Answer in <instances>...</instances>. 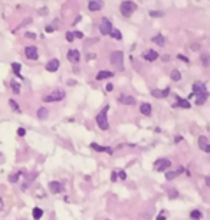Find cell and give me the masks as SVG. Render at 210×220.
Masks as SVG:
<instances>
[{"label": "cell", "mask_w": 210, "mask_h": 220, "mask_svg": "<svg viewBox=\"0 0 210 220\" xmlns=\"http://www.w3.org/2000/svg\"><path fill=\"white\" fill-rule=\"evenodd\" d=\"M39 13L40 15H45L46 13V7H42V10H39Z\"/></svg>", "instance_id": "816d5d0a"}, {"label": "cell", "mask_w": 210, "mask_h": 220, "mask_svg": "<svg viewBox=\"0 0 210 220\" xmlns=\"http://www.w3.org/2000/svg\"><path fill=\"white\" fill-rule=\"evenodd\" d=\"M176 104H173V106L176 108V106H180V108H184V109H188L190 108V102L187 101V99H181L180 96H176Z\"/></svg>", "instance_id": "ffe728a7"}, {"label": "cell", "mask_w": 210, "mask_h": 220, "mask_svg": "<svg viewBox=\"0 0 210 220\" xmlns=\"http://www.w3.org/2000/svg\"><path fill=\"white\" fill-rule=\"evenodd\" d=\"M190 219H191V220H201V219H203V213H201L200 210L194 209V210L190 211Z\"/></svg>", "instance_id": "d4e9b609"}, {"label": "cell", "mask_w": 210, "mask_h": 220, "mask_svg": "<svg viewBox=\"0 0 210 220\" xmlns=\"http://www.w3.org/2000/svg\"><path fill=\"white\" fill-rule=\"evenodd\" d=\"M114 76V72H111V71H99L98 73H96V81H104V79H108V78H112Z\"/></svg>", "instance_id": "ac0fdd59"}, {"label": "cell", "mask_w": 210, "mask_h": 220, "mask_svg": "<svg viewBox=\"0 0 210 220\" xmlns=\"http://www.w3.org/2000/svg\"><path fill=\"white\" fill-rule=\"evenodd\" d=\"M117 180H118V176H117V170H114V171L111 173V181H112V183H115Z\"/></svg>", "instance_id": "60d3db41"}, {"label": "cell", "mask_w": 210, "mask_h": 220, "mask_svg": "<svg viewBox=\"0 0 210 220\" xmlns=\"http://www.w3.org/2000/svg\"><path fill=\"white\" fill-rule=\"evenodd\" d=\"M18 135H19V137H25V135H26V130H25L23 127L18 128Z\"/></svg>", "instance_id": "ab89813d"}, {"label": "cell", "mask_w": 210, "mask_h": 220, "mask_svg": "<svg viewBox=\"0 0 210 220\" xmlns=\"http://www.w3.org/2000/svg\"><path fill=\"white\" fill-rule=\"evenodd\" d=\"M204 92H209V91H207V88H206V85H204L203 82L197 81V82H194V83H193V95H197V94H204Z\"/></svg>", "instance_id": "7c38bea8"}, {"label": "cell", "mask_w": 210, "mask_h": 220, "mask_svg": "<svg viewBox=\"0 0 210 220\" xmlns=\"http://www.w3.org/2000/svg\"><path fill=\"white\" fill-rule=\"evenodd\" d=\"M66 58H68V61H69L71 63H78V62L81 61V53H79V50H76V49H71V50H68Z\"/></svg>", "instance_id": "9c48e42d"}, {"label": "cell", "mask_w": 210, "mask_h": 220, "mask_svg": "<svg viewBox=\"0 0 210 220\" xmlns=\"http://www.w3.org/2000/svg\"><path fill=\"white\" fill-rule=\"evenodd\" d=\"M49 190H50V193H53V194H59V193L63 191V186L61 184V181L53 180V181H49Z\"/></svg>", "instance_id": "8fae6325"}, {"label": "cell", "mask_w": 210, "mask_h": 220, "mask_svg": "<svg viewBox=\"0 0 210 220\" xmlns=\"http://www.w3.org/2000/svg\"><path fill=\"white\" fill-rule=\"evenodd\" d=\"M209 98V92H204V94H197L196 95V105H203Z\"/></svg>", "instance_id": "cb8c5ba5"}, {"label": "cell", "mask_w": 210, "mask_h": 220, "mask_svg": "<svg viewBox=\"0 0 210 220\" xmlns=\"http://www.w3.org/2000/svg\"><path fill=\"white\" fill-rule=\"evenodd\" d=\"M197 144H199V148L204 153H210V144H209V140L206 135H200L199 140H197Z\"/></svg>", "instance_id": "ba28073f"}, {"label": "cell", "mask_w": 210, "mask_h": 220, "mask_svg": "<svg viewBox=\"0 0 210 220\" xmlns=\"http://www.w3.org/2000/svg\"><path fill=\"white\" fill-rule=\"evenodd\" d=\"M140 112H141L143 115H145V117H150L151 112H153V106H151V104H148V102H143V104L140 105Z\"/></svg>", "instance_id": "9a60e30c"}, {"label": "cell", "mask_w": 210, "mask_h": 220, "mask_svg": "<svg viewBox=\"0 0 210 220\" xmlns=\"http://www.w3.org/2000/svg\"><path fill=\"white\" fill-rule=\"evenodd\" d=\"M151 95H153L154 98H163L161 89H151Z\"/></svg>", "instance_id": "836d02e7"}, {"label": "cell", "mask_w": 210, "mask_h": 220, "mask_svg": "<svg viewBox=\"0 0 210 220\" xmlns=\"http://www.w3.org/2000/svg\"><path fill=\"white\" fill-rule=\"evenodd\" d=\"M170 78H171L173 81L178 82V81L181 79V73H180V71H177V69H173V71H171V75H170Z\"/></svg>", "instance_id": "f546056e"}, {"label": "cell", "mask_w": 210, "mask_h": 220, "mask_svg": "<svg viewBox=\"0 0 210 220\" xmlns=\"http://www.w3.org/2000/svg\"><path fill=\"white\" fill-rule=\"evenodd\" d=\"M107 220H108V219H107Z\"/></svg>", "instance_id": "9f6ffc18"}, {"label": "cell", "mask_w": 210, "mask_h": 220, "mask_svg": "<svg viewBox=\"0 0 210 220\" xmlns=\"http://www.w3.org/2000/svg\"><path fill=\"white\" fill-rule=\"evenodd\" d=\"M118 101L121 104H124V105H135V101L137 99L134 96H130V95H121Z\"/></svg>", "instance_id": "d6986e66"}, {"label": "cell", "mask_w": 210, "mask_h": 220, "mask_svg": "<svg viewBox=\"0 0 210 220\" xmlns=\"http://www.w3.org/2000/svg\"><path fill=\"white\" fill-rule=\"evenodd\" d=\"M108 109H110V105H105L101 111L98 112V115H96V124H98V127L102 130V131H107L108 128H110V124H108Z\"/></svg>", "instance_id": "6da1fadb"}, {"label": "cell", "mask_w": 210, "mask_h": 220, "mask_svg": "<svg viewBox=\"0 0 210 220\" xmlns=\"http://www.w3.org/2000/svg\"><path fill=\"white\" fill-rule=\"evenodd\" d=\"M170 167H171V161H170L168 158H158V160H155V163H154V168H155V171H158V173L167 171Z\"/></svg>", "instance_id": "5b68a950"}, {"label": "cell", "mask_w": 210, "mask_h": 220, "mask_svg": "<svg viewBox=\"0 0 210 220\" xmlns=\"http://www.w3.org/2000/svg\"><path fill=\"white\" fill-rule=\"evenodd\" d=\"M148 15H150L151 17H163V16H164V13L160 12V10H151Z\"/></svg>", "instance_id": "1f68e13d"}, {"label": "cell", "mask_w": 210, "mask_h": 220, "mask_svg": "<svg viewBox=\"0 0 210 220\" xmlns=\"http://www.w3.org/2000/svg\"><path fill=\"white\" fill-rule=\"evenodd\" d=\"M168 197H170V198H177V197H178V191H177V190H170Z\"/></svg>", "instance_id": "74e56055"}, {"label": "cell", "mask_w": 210, "mask_h": 220, "mask_svg": "<svg viewBox=\"0 0 210 220\" xmlns=\"http://www.w3.org/2000/svg\"><path fill=\"white\" fill-rule=\"evenodd\" d=\"M3 206H5V203H3V198H2V197H0V211H2V210H3Z\"/></svg>", "instance_id": "681fc988"}, {"label": "cell", "mask_w": 210, "mask_h": 220, "mask_svg": "<svg viewBox=\"0 0 210 220\" xmlns=\"http://www.w3.org/2000/svg\"><path fill=\"white\" fill-rule=\"evenodd\" d=\"M0 158H3V154L2 153H0Z\"/></svg>", "instance_id": "11a10c76"}, {"label": "cell", "mask_w": 210, "mask_h": 220, "mask_svg": "<svg viewBox=\"0 0 210 220\" xmlns=\"http://www.w3.org/2000/svg\"><path fill=\"white\" fill-rule=\"evenodd\" d=\"M143 58H144L145 61H148V62H153V61L158 59V58H160V55H158L155 50H153V49H148V50H145V52L143 53Z\"/></svg>", "instance_id": "4fadbf2b"}, {"label": "cell", "mask_w": 210, "mask_h": 220, "mask_svg": "<svg viewBox=\"0 0 210 220\" xmlns=\"http://www.w3.org/2000/svg\"><path fill=\"white\" fill-rule=\"evenodd\" d=\"M65 38H66V40H68V42H73V39H75V38H73V33H72V32H66Z\"/></svg>", "instance_id": "8d00e7d4"}, {"label": "cell", "mask_w": 210, "mask_h": 220, "mask_svg": "<svg viewBox=\"0 0 210 220\" xmlns=\"http://www.w3.org/2000/svg\"><path fill=\"white\" fill-rule=\"evenodd\" d=\"M135 10H137V5L133 0H125V2H122L121 6H120V12L124 17H131Z\"/></svg>", "instance_id": "7a4b0ae2"}, {"label": "cell", "mask_w": 210, "mask_h": 220, "mask_svg": "<svg viewBox=\"0 0 210 220\" xmlns=\"http://www.w3.org/2000/svg\"><path fill=\"white\" fill-rule=\"evenodd\" d=\"M161 59H163V61H166V62H168V61H170V56H167V55H163V56H161Z\"/></svg>", "instance_id": "c3c4849f"}, {"label": "cell", "mask_w": 210, "mask_h": 220, "mask_svg": "<svg viewBox=\"0 0 210 220\" xmlns=\"http://www.w3.org/2000/svg\"><path fill=\"white\" fill-rule=\"evenodd\" d=\"M110 36H111L112 39H117V40H121V39H122V33H121V30H118V29H112L111 33H110Z\"/></svg>", "instance_id": "83f0119b"}, {"label": "cell", "mask_w": 210, "mask_h": 220, "mask_svg": "<svg viewBox=\"0 0 210 220\" xmlns=\"http://www.w3.org/2000/svg\"><path fill=\"white\" fill-rule=\"evenodd\" d=\"M201 63H203L204 68L209 66V55H207V53H203V55H201Z\"/></svg>", "instance_id": "d6a6232c"}, {"label": "cell", "mask_w": 210, "mask_h": 220, "mask_svg": "<svg viewBox=\"0 0 210 220\" xmlns=\"http://www.w3.org/2000/svg\"><path fill=\"white\" fill-rule=\"evenodd\" d=\"M117 176H118L121 180H125V178H127V174H125L124 170H118V171H117Z\"/></svg>", "instance_id": "d590c367"}, {"label": "cell", "mask_w": 210, "mask_h": 220, "mask_svg": "<svg viewBox=\"0 0 210 220\" xmlns=\"http://www.w3.org/2000/svg\"><path fill=\"white\" fill-rule=\"evenodd\" d=\"M45 32H46V33H52V32H53V28H52V26H46V28H45Z\"/></svg>", "instance_id": "7dc6e473"}, {"label": "cell", "mask_w": 210, "mask_h": 220, "mask_svg": "<svg viewBox=\"0 0 210 220\" xmlns=\"http://www.w3.org/2000/svg\"><path fill=\"white\" fill-rule=\"evenodd\" d=\"M10 66H12V71H13V73H15V75H16L18 78H20V79L23 81L25 78H23V76H22V73H20V69H22V65H20L19 62H13V63H12Z\"/></svg>", "instance_id": "7402d4cb"}, {"label": "cell", "mask_w": 210, "mask_h": 220, "mask_svg": "<svg viewBox=\"0 0 210 220\" xmlns=\"http://www.w3.org/2000/svg\"><path fill=\"white\" fill-rule=\"evenodd\" d=\"M105 89H107V92H112V91H114V85H112V83H107Z\"/></svg>", "instance_id": "ee69618b"}, {"label": "cell", "mask_w": 210, "mask_h": 220, "mask_svg": "<svg viewBox=\"0 0 210 220\" xmlns=\"http://www.w3.org/2000/svg\"><path fill=\"white\" fill-rule=\"evenodd\" d=\"M25 36H26V38H29V39H36V35H35V33H30V32H26V33H25Z\"/></svg>", "instance_id": "bcb514c9"}, {"label": "cell", "mask_w": 210, "mask_h": 220, "mask_svg": "<svg viewBox=\"0 0 210 220\" xmlns=\"http://www.w3.org/2000/svg\"><path fill=\"white\" fill-rule=\"evenodd\" d=\"M22 174V171H16V173H12L10 176H9V181L10 183H18V180H19V176Z\"/></svg>", "instance_id": "4dcf8cb0"}, {"label": "cell", "mask_w": 210, "mask_h": 220, "mask_svg": "<svg viewBox=\"0 0 210 220\" xmlns=\"http://www.w3.org/2000/svg\"><path fill=\"white\" fill-rule=\"evenodd\" d=\"M181 140H183V137H181V135H178V137H176V138H174V141H176V143H180Z\"/></svg>", "instance_id": "f907efd6"}, {"label": "cell", "mask_w": 210, "mask_h": 220, "mask_svg": "<svg viewBox=\"0 0 210 220\" xmlns=\"http://www.w3.org/2000/svg\"><path fill=\"white\" fill-rule=\"evenodd\" d=\"M59 66H61V63H59V61L58 59H50L48 63H46V71L48 72H56L58 69H59Z\"/></svg>", "instance_id": "5bb4252c"}, {"label": "cell", "mask_w": 210, "mask_h": 220, "mask_svg": "<svg viewBox=\"0 0 210 220\" xmlns=\"http://www.w3.org/2000/svg\"><path fill=\"white\" fill-rule=\"evenodd\" d=\"M166 219H167V211L161 210V211H160V214L157 216V219H155V220H166Z\"/></svg>", "instance_id": "e575fe53"}, {"label": "cell", "mask_w": 210, "mask_h": 220, "mask_svg": "<svg viewBox=\"0 0 210 220\" xmlns=\"http://www.w3.org/2000/svg\"><path fill=\"white\" fill-rule=\"evenodd\" d=\"M79 20H81V16H78L75 20H73V25H76V23H79Z\"/></svg>", "instance_id": "f5cc1de1"}, {"label": "cell", "mask_w": 210, "mask_h": 220, "mask_svg": "<svg viewBox=\"0 0 210 220\" xmlns=\"http://www.w3.org/2000/svg\"><path fill=\"white\" fill-rule=\"evenodd\" d=\"M102 7H104L102 0H89V3H88V9L91 12H99L102 10Z\"/></svg>", "instance_id": "30bf717a"}, {"label": "cell", "mask_w": 210, "mask_h": 220, "mask_svg": "<svg viewBox=\"0 0 210 220\" xmlns=\"http://www.w3.org/2000/svg\"><path fill=\"white\" fill-rule=\"evenodd\" d=\"M206 186H207V187L210 186V178H209V177H206Z\"/></svg>", "instance_id": "db71d44e"}, {"label": "cell", "mask_w": 210, "mask_h": 220, "mask_svg": "<svg viewBox=\"0 0 210 220\" xmlns=\"http://www.w3.org/2000/svg\"><path fill=\"white\" fill-rule=\"evenodd\" d=\"M151 42H153V43H155L157 46H164V45H166V39H164V36H163L161 33H158V35L153 36V38H151Z\"/></svg>", "instance_id": "44dd1931"}, {"label": "cell", "mask_w": 210, "mask_h": 220, "mask_svg": "<svg viewBox=\"0 0 210 220\" xmlns=\"http://www.w3.org/2000/svg\"><path fill=\"white\" fill-rule=\"evenodd\" d=\"M9 105H10V108L13 109L15 112H18V114H22V109L19 108V105H18V102H16L15 99H9Z\"/></svg>", "instance_id": "4316f807"}, {"label": "cell", "mask_w": 210, "mask_h": 220, "mask_svg": "<svg viewBox=\"0 0 210 220\" xmlns=\"http://www.w3.org/2000/svg\"><path fill=\"white\" fill-rule=\"evenodd\" d=\"M177 58L180 59V61H183V62H186V63H188L190 61H188V58H186L184 55H177Z\"/></svg>", "instance_id": "7bdbcfd3"}, {"label": "cell", "mask_w": 210, "mask_h": 220, "mask_svg": "<svg viewBox=\"0 0 210 220\" xmlns=\"http://www.w3.org/2000/svg\"><path fill=\"white\" fill-rule=\"evenodd\" d=\"M89 147H91L92 150L98 151V153H108V154H112V148H111V147H102V145H99V144H96V143H91Z\"/></svg>", "instance_id": "2e32d148"}, {"label": "cell", "mask_w": 210, "mask_h": 220, "mask_svg": "<svg viewBox=\"0 0 210 220\" xmlns=\"http://www.w3.org/2000/svg\"><path fill=\"white\" fill-rule=\"evenodd\" d=\"M25 55L28 59L30 61H36L39 58V52H38V48L36 46H26L25 48Z\"/></svg>", "instance_id": "52a82bcc"}, {"label": "cell", "mask_w": 210, "mask_h": 220, "mask_svg": "<svg viewBox=\"0 0 210 220\" xmlns=\"http://www.w3.org/2000/svg\"><path fill=\"white\" fill-rule=\"evenodd\" d=\"M112 30V23L108 17H102L101 19V23H99V32L101 35H110Z\"/></svg>", "instance_id": "8992f818"}, {"label": "cell", "mask_w": 210, "mask_h": 220, "mask_svg": "<svg viewBox=\"0 0 210 220\" xmlns=\"http://www.w3.org/2000/svg\"><path fill=\"white\" fill-rule=\"evenodd\" d=\"M72 33H73V38H78V39H82L83 38V33L79 32V30H73Z\"/></svg>", "instance_id": "f35d334b"}, {"label": "cell", "mask_w": 210, "mask_h": 220, "mask_svg": "<svg viewBox=\"0 0 210 220\" xmlns=\"http://www.w3.org/2000/svg\"><path fill=\"white\" fill-rule=\"evenodd\" d=\"M168 94H170V88H166V89H161V95H163V98L168 96Z\"/></svg>", "instance_id": "b9f144b4"}, {"label": "cell", "mask_w": 210, "mask_h": 220, "mask_svg": "<svg viewBox=\"0 0 210 220\" xmlns=\"http://www.w3.org/2000/svg\"><path fill=\"white\" fill-rule=\"evenodd\" d=\"M10 88H12V91L18 95V94H20V83L19 82H16L15 79L13 81H10Z\"/></svg>", "instance_id": "f1b7e54d"}, {"label": "cell", "mask_w": 210, "mask_h": 220, "mask_svg": "<svg viewBox=\"0 0 210 220\" xmlns=\"http://www.w3.org/2000/svg\"><path fill=\"white\" fill-rule=\"evenodd\" d=\"M29 23H32V19H30V17H28V19H25V22H23V23H22V25L19 26V29H20V28H23L25 25H29Z\"/></svg>", "instance_id": "f6af8a7d"}, {"label": "cell", "mask_w": 210, "mask_h": 220, "mask_svg": "<svg viewBox=\"0 0 210 220\" xmlns=\"http://www.w3.org/2000/svg\"><path fill=\"white\" fill-rule=\"evenodd\" d=\"M183 171H184L183 167H180L177 171H166V178H167L168 181H171V180H174V178H176L180 173H183Z\"/></svg>", "instance_id": "603a6c76"}, {"label": "cell", "mask_w": 210, "mask_h": 220, "mask_svg": "<svg viewBox=\"0 0 210 220\" xmlns=\"http://www.w3.org/2000/svg\"><path fill=\"white\" fill-rule=\"evenodd\" d=\"M63 98H65L63 89H53L50 94L43 96V102H61Z\"/></svg>", "instance_id": "3957f363"}, {"label": "cell", "mask_w": 210, "mask_h": 220, "mask_svg": "<svg viewBox=\"0 0 210 220\" xmlns=\"http://www.w3.org/2000/svg\"><path fill=\"white\" fill-rule=\"evenodd\" d=\"M111 63L118 71H124V53L121 50H115L111 53Z\"/></svg>", "instance_id": "277c9868"}, {"label": "cell", "mask_w": 210, "mask_h": 220, "mask_svg": "<svg viewBox=\"0 0 210 220\" xmlns=\"http://www.w3.org/2000/svg\"><path fill=\"white\" fill-rule=\"evenodd\" d=\"M32 216H33L35 220H40L42 216H43V210H42L40 207H35V209L32 210Z\"/></svg>", "instance_id": "484cf974"}, {"label": "cell", "mask_w": 210, "mask_h": 220, "mask_svg": "<svg viewBox=\"0 0 210 220\" xmlns=\"http://www.w3.org/2000/svg\"><path fill=\"white\" fill-rule=\"evenodd\" d=\"M36 117H38L39 120L45 121V120L49 117V109H48V108H45V106L38 108V111H36Z\"/></svg>", "instance_id": "e0dca14e"}]
</instances>
